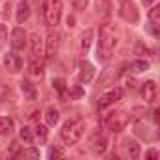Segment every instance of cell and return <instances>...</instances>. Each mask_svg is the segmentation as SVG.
Instances as JSON below:
<instances>
[{
	"label": "cell",
	"mask_w": 160,
	"mask_h": 160,
	"mask_svg": "<svg viewBox=\"0 0 160 160\" xmlns=\"http://www.w3.org/2000/svg\"><path fill=\"white\" fill-rule=\"evenodd\" d=\"M117 47V36L115 30L109 25H104L100 28V38H98V47H96V57L102 62H108Z\"/></svg>",
	"instance_id": "1"
},
{
	"label": "cell",
	"mask_w": 160,
	"mask_h": 160,
	"mask_svg": "<svg viewBox=\"0 0 160 160\" xmlns=\"http://www.w3.org/2000/svg\"><path fill=\"white\" fill-rule=\"evenodd\" d=\"M83 132H85V121L83 119H70L62 124L60 138H62L64 145H75L81 139Z\"/></svg>",
	"instance_id": "2"
},
{
	"label": "cell",
	"mask_w": 160,
	"mask_h": 160,
	"mask_svg": "<svg viewBox=\"0 0 160 160\" xmlns=\"http://www.w3.org/2000/svg\"><path fill=\"white\" fill-rule=\"evenodd\" d=\"M62 17V0H45L43 4V21L49 28L57 27Z\"/></svg>",
	"instance_id": "3"
},
{
	"label": "cell",
	"mask_w": 160,
	"mask_h": 160,
	"mask_svg": "<svg viewBox=\"0 0 160 160\" xmlns=\"http://www.w3.org/2000/svg\"><path fill=\"white\" fill-rule=\"evenodd\" d=\"M128 124V115L124 111H113V113H108L104 119H102V126L109 128L111 132H121L124 130V126Z\"/></svg>",
	"instance_id": "4"
},
{
	"label": "cell",
	"mask_w": 160,
	"mask_h": 160,
	"mask_svg": "<svg viewBox=\"0 0 160 160\" xmlns=\"http://www.w3.org/2000/svg\"><path fill=\"white\" fill-rule=\"evenodd\" d=\"M60 42H62V36H60V32H57V30H51V32L47 34V40H45V57H47V58H55V57L58 55Z\"/></svg>",
	"instance_id": "5"
},
{
	"label": "cell",
	"mask_w": 160,
	"mask_h": 160,
	"mask_svg": "<svg viewBox=\"0 0 160 160\" xmlns=\"http://www.w3.org/2000/svg\"><path fill=\"white\" fill-rule=\"evenodd\" d=\"M119 15L128 21V23H138L139 21V12L136 8V4H132V0H124L119 8Z\"/></svg>",
	"instance_id": "6"
},
{
	"label": "cell",
	"mask_w": 160,
	"mask_h": 160,
	"mask_svg": "<svg viewBox=\"0 0 160 160\" xmlns=\"http://www.w3.org/2000/svg\"><path fill=\"white\" fill-rule=\"evenodd\" d=\"M121 98H122V89L115 87V89H111V91H108L106 94L100 96V100H98V108H100V109H106V108L113 106L115 102H119Z\"/></svg>",
	"instance_id": "7"
},
{
	"label": "cell",
	"mask_w": 160,
	"mask_h": 160,
	"mask_svg": "<svg viewBox=\"0 0 160 160\" xmlns=\"http://www.w3.org/2000/svg\"><path fill=\"white\" fill-rule=\"evenodd\" d=\"M28 36H27V32L21 28V27H15L13 30H12V36H10V45H12V49L13 51H19V49H25V45H27V40Z\"/></svg>",
	"instance_id": "8"
},
{
	"label": "cell",
	"mask_w": 160,
	"mask_h": 160,
	"mask_svg": "<svg viewBox=\"0 0 160 160\" xmlns=\"http://www.w3.org/2000/svg\"><path fill=\"white\" fill-rule=\"evenodd\" d=\"M4 68L12 73H19L23 70V58L17 55V51H12V53L4 55Z\"/></svg>",
	"instance_id": "9"
},
{
	"label": "cell",
	"mask_w": 160,
	"mask_h": 160,
	"mask_svg": "<svg viewBox=\"0 0 160 160\" xmlns=\"http://www.w3.org/2000/svg\"><path fill=\"white\" fill-rule=\"evenodd\" d=\"M134 132H136V136H139L141 139H145V141H152L154 138H156V132L145 122V121H134Z\"/></svg>",
	"instance_id": "10"
},
{
	"label": "cell",
	"mask_w": 160,
	"mask_h": 160,
	"mask_svg": "<svg viewBox=\"0 0 160 160\" xmlns=\"http://www.w3.org/2000/svg\"><path fill=\"white\" fill-rule=\"evenodd\" d=\"M143 87H141V94H143V98H145V104H154L156 102V92H158V89H156V83L152 81H145V83H141Z\"/></svg>",
	"instance_id": "11"
},
{
	"label": "cell",
	"mask_w": 160,
	"mask_h": 160,
	"mask_svg": "<svg viewBox=\"0 0 160 160\" xmlns=\"http://www.w3.org/2000/svg\"><path fill=\"white\" fill-rule=\"evenodd\" d=\"M91 149H92L94 154H104L108 151V138L104 134H100V132L94 134L91 138Z\"/></svg>",
	"instance_id": "12"
},
{
	"label": "cell",
	"mask_w": 160,
	"mask_h": 160,
	"mask_svg": "<svg viewBox=\"0 0 160 160\" xmlns=\"http://www.w3.org/2000/svg\"><path fill=\"white\" fill-rule=\"evenodd\" d=\"M92 77H94V66L91 62H81L79 64V73H77V79H79V83H91L92 81Z\"/></svg>",
	"instance_id": "13"
},
{
	"label": "cell",
	"mask_w": 160,
	"mask_h": 160,
	"mask_svg": "<svg viewBox=\"0 0 160 160\" xmlns=\"http://www.w3.org/2000/svg\"><path fill=\"white\" fill-rule=\"evenodd\" d=\"M122 147H124V151H126V154H128L130 158H138V156L141 154V147H139V143H138L136 139L126 138V139L122 141Z\"/></svg>",
	"instance_id": "14"
},
{
	"label": "cell",
	"mask_w": 160,
	"mask_h": 160,
	"mask_svg": "<svg viewBox=\"0 0 160 160\" xmlns=\"http://www.w3.org/2000/svg\"><path fill=\"white\" fill-rule=\"evenodd\" d=\"M28 38H30V40H28V43H30L32 53H34L36 57H40V55L43 53V40H42V36H40L38 32H34V34H30Z\"/></svg>",
	"instance_id": "15"
},
{
	"label": "cell",
	"mask_w": 160,
	"mask_h": 160,
	"mask_svg": "<svg viewBox=\"0 0 160 160\" xmlns=\"http://www.w3.org/2000/svg\"><path fill=\"white\" fill-rule=\"evenodd\" d=\"M28 75L30 77H42L43 75V62L40 60V57H36L28 62Z\"/></svg>",
	"instance_id": "16"
},
{
	"label": "cell",
	"mask_w": 160,
	"mask_h": 160,
	"mask_svg": "<svg viewBox=\"0 0 160 160\" xmlns=\"http://www.w3.org/2000/svg\"><path fill=\"white\" fill-rule=\"evenodd\" d=\"M28 17H30V8H28V4L25 2V0H21V2L17 4V15H15V19H17V23H25V21H28Z\"/></svg>",
	"instance_id": "17"
},
{
	"label": "cell",
	"mask_w": 160,
	"mask_h": 160,
	"mask_svg": "<svg viewBox=\"0 0 160 160\" xmlns=\"http://www.w3.org/2000/svg\"><path fill=\"white\" fill-rule=\"evenodd\" d=\"M21 92L25 94V98L27 100H36V87L30 83V81H27V79H23L21 81Z\"/></svg>",
	"instance_id": "18"
},
{
	"label": "cell",
	"mask_w": 160,
	"mask_h": 160,
	"mask_svg": "<svg viewBox=\"0 0 160 160\" xmlns=\"http://www.w3.org/2000/svg\"><path fill=\"white\" fill-rule=\"evenodd\" d=\"M92 38H94V30L92 28H87L81 36V53L87 55V51L91 49V43H92Z\"/></svg>",
	"instance_id": "19"
},
{
	"label": "cell",
	"mask_w": 160,
	"mask_h": 160,
	"mask_svg": "<svg viewBox=\"0 0 160 160\" xmlns=\"http://www.w3.org/2000/svg\"><path fill=\"white\" fill-rule=\"evenodd\" d=\"M47 136H49L47 126H45V124H36V128H34V139H36L40 145H43V143L47 141Z\"/></svg>",
	"instance_id": "20"
},
{
	"label": "cell",
	"mask_w": 160,
	"mask_h": 160,
	"mask_svg": "<svg viewBox=\"0 0 160 160\" xmlns=\"http://www.w3.org/2000/svg\"><path fill=\"white\" fill-rule=\"evenodd\" d=\"M13 119L10 117H0V136H10L13 132Z\"/></svg>",
	"instance_id": "21"
},
{
	"label": "cell",
	"mask_w": 160,
	"mask_h": 160,
	"mask_svg": "<svg viewBox=\"0 0 160 160\" xmlns=\"http://www.w3.org/2000/svg\"><path fill=\"white\" fill-rule=\"evenodd\" d=\"M58 119H60V113H58V109H55V108H49V109L45 111V122H47V126H55V124L58 122Z\"/></svg>",
	"instance_id": "22"
},
{
	"label": "cell",
	"mask_w": 160,
	"mask_h": 160,
	"mask_svg": "<svg viewBox=\"0 0 160 160\" xmlns=\"http://www.w3.org/2000/svg\"><path fill=\"white\" fill-rule=\"evenodd\" d=\"M19 138H21V141H25V145H32L34 143V134H32V130L28 126H23L19 130Z\"/></svg>",
	"instance_id": "23"
},
{
	"label": "cell",
	"mask_w": 160,
	"mask_h": 160,
	"mask_svg": "<svg viewBox=\"0 0 160 160\" xmlns=\"http://www.w3.org/2000/svg\"><path fill=\"white\" fill-rule=\"evenodd\" d=\"M130 70L136 72V73H139V72H147V70H149V62H147V60H134V62L130 64Z\"/></svg>",
	"instance_id": "24"
},
{
	"label": "cell",
	"mask_w": 160,
	"mask_h": 160,
	"mask_svg": "<svg viewBox=\"0 0 160 160\" xmlns=\"http://www.w3.org/2000/svg\"><path fill=\"white\" fill-rule=\"evenodd\" d=\"M143 117H145V108L136 106V108H132V109H130L128 119H132V121H139V119H143Z\"/></svg>",
	"instance_id": "25"
},
{
	"label": "cell",
	"mask_w": 160,
	"mask_h": 160,
	"mask_svg": "<svg viewBox=\"0 0 160 160\" xmlns=\"http://www.w3.org/2000/svg\"><path fill=\"white\" fill-rule=\"evenodd\" d=\"M149 21L156 27V25H160V8L158 6H152L151 10H149Z\"/></svg>",
	"instance_id": "26"
},
{
	"label": "cell",
	"mask_w": 160,
	"mask_h": 160,
	"mask_svg": "<svg viewBox=\"0 0 160 160\" xmlns=\"http://www.w3.org/2000/svg\"><path fill=\"white\" fill-rule=\"evenodd\" d=\"M17 156H32V158H40V151H38L36 147H28V149H25L23 152H19Z\"/></svg>",
	"instance_id": "27"
},
{
	"label": "cell",
	"mask_w": 160,
	"mask_h": 160,
	"mask_svg": "<svg viewBox=\"0 0 160 160\" xmlns=\"http://www.w3.org/2000/svg\"><path fill=\"white\" fill-rule=\"evenodd\" d=\"M62 156H64V151H62L60 147L55 145V147L49 149V158H51V160H57V158H62Z\"/></svg>",
	"instance_id": "28"
},
{
	"label": "cell",
	"mask_w": 160,
	"mask_h": 160,
	"mask_svg": "<svg viewBox=\"0 0 160 160\" xmlns=\"http://www.w3.org/2000/svg\"><path fill=\"white\" fill-rule=\"evenodd\" d=\"M19 147H21V145H19V141H17V139H15V141H12V143H10V147H8V154H10V156H17V154L21 152V151H19Z\"/></svg>",
	"instance_id": "29"
},
{
	"label": "cell",
	"mask_w": 160,
	"mask_h": 160,
	"mask_svg": "<svg viewBox=\"0 0 160 160\" xmlns=\"http://www.w3.org/2000/svg\"><path fill=\"white\" fill-rule=\"evenodd\" d=\"M98 12H108L109 10V0H94Z\"/></svg>",
	"instance_id": "30"
},
{
	"label": "cell",
	"mask_w": 160,
	"mask_h": 160,
	"mask_svg": "<svg viewBox=\"0 0 160 160\" xmlns=\"http://www.w3.org/2000/svg\"><path fill=\"white\" fill-rule=\"evenodd\" d=\"M138 85H141L138 79H134V77H128V79H126V89H128V91H136Z\"/></svg>",
	"instance_id": "31"
},
{
	"label": "cell",
	"mask_w": 160,
	"mask_h": 160,
	"mask_svg": "<svg viewBox=\"0 0 160 160\" xmlns=\"http://www.w3.org/2000/svg\"><path fill=\"white\" fill-rule=\"evenodd\" d=\"M72 4L75 10H85L87 4H89V0H72Z\"/></svg>",
	"instance_id": "32"
},
{
	"label": "cell",
	"mask_w": 160,
	"mask_h": 160,
	"mask_svg": "<svg viewBox=\"0 0 160 160\" xmlns=\"http://www.w3.org/2000/svg\"><path fill=\"white\" fill-rule=\"evenodd\" d=\"M6 40H8V30H6L4 25H0V47L6 43Z\"/></svg>",
	"instance_id": "33"
},
{
	"label": "cell",
	"mask_w": 160,
	"mask_h": 160,
	"mask_svg": "<svg viewBox=\"0 0 160 160\" xmlns=\"http://www.w3.org/2000/svg\"><path fill=\"white\" fill-rule=\"evenodd\" d=\"M145 156H147V158H151V160H154V158H158V151H156V149H149Z\"/></svg>",
	"instance_id": "34"
},
{
	"label": "cell",
	"mask_w": 160,
	"mask_h": 160,
	"mask_svg": "<svg viewBox=\"0 0 160 160\" xmlns=\"http://www.w3.org/2000/svg\"><path fill=\"white\" fill-rule=\"evenodd\" d=\"M6 94H8V89H6L2 83H0V100H4V98H6Z\"/></svg>",
	"instance_id": "35"
},
{
	"label": "cell",
	"mask_w": 160,
	"mask_h": 160,
	"mask_svg": "<svg viewBox=\"0 0 160 160\" xmlns=\"http://www.w3.org/2000/svg\"><path fill=\"white\" fill-rule=\"evenodd\" d=\"M38 115H40V111H32V115H30V119H32V121H36V119H38Z\"/></svg>",
	"instance_id": "36"
},
{
	"label": "cell",
	"mask_w": 160,
	"mask_h": 160,
	"mask_svg": "<svg viewBox=\"0 0 160 160\" xmlns=\"http://www.w3.org/2000/svg\"><path fill=\"white\" fill-rule=\"evenodd\" d=\"M68 27H73V17H68Z\"/></svg>",
	"instance_id": "37"
},
{
	"label": "cell",
	"mask_w": 160,
	"mask_h": 160,
	"mask_svg": "<svg viewBox=\"0 0 160 160\" xmlns=\"http://www.w3.org/2000/svg\"><path fill=\"white\" fill-rule=\"evenodd\" d=\"M141 2H143V4H152L154 0H141Z\"/></svg>",
	"instance_id": "38"
}]
</instances>
